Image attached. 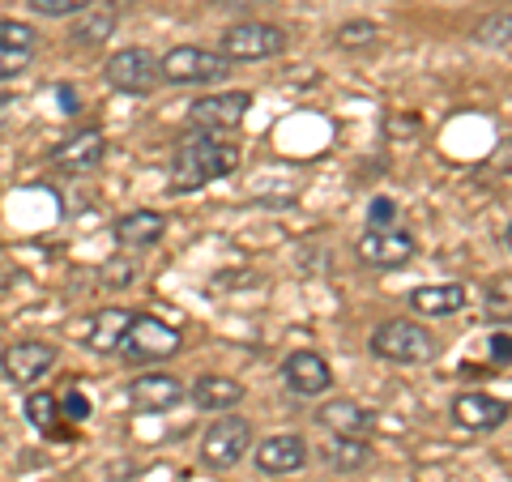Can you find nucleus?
Returning a JSON list of instances; mask_svg holds the SVG:
<instances>
[{"mask_svg":"<svg viewBox=\"0 0 512 482\" xmlns=\"http://www.w3.org/2000/svg\"><path fill=\"white\" fill-rule=\"evenodd\" d=\"M239 167V150L231 141H222L214 133H197L188 137L171 158V188L175 192H197L214 180H227Z\"/></svg>","mask_w":512,"mask_h":482,"instance_id":"1","label":"nucleus"},{"mask_svg":"<svg viewBox=\"0 0 512 482\" xmlns=\"http://www.w3.org/2000/svg\"><path fill=\"white\" fill-rule=\"evenodd\" d=\"M440 342L431 337L427 325H419V320H384V325H376L372 333V355L384 359V363H427L436 359Z\"/></svg>","mask_w":512,"mask_h":482,"instance_id":"2","label":"nucleus"},{"mask_svg":"<svg viewBox=\"0 0 512 482\" xmlns=\"http://www.w3.org/2000/svg\"><path fill=\"white\" fill-rule=\"evenodd\" d=\"M180 346H184V337L175 325H167V320H158V316H137L133 312L120 346H116V355H124L128 363H163V359L180 355Z\"/></svg>","mask_w":512,"mask_h":482,"instance_id":"3","label":"nucleus"},{"mask_svg":"<svg viewBox=\"0 0 512 482\" xmlns=\"http://www.w3.org/2000/svg\"><path fill=\"white\" fill-rule=\"evenodd\" d=\"M231 73V60L210 47H171V52L158 60V77L171 86H210L222 82Z\"/></svg>","mask_w":512,"mask_h":482,"instance_id":"4","label":"nucleus"},{"mask_svg":"<svg viewBox=\"0 0 512 482\" xmlns=\"http://www.w3.org/2000/svg\"><path fill=\"white\" fill-rule=\"evenodd\" d=\"M252 423L239 419V414H222V419H214L210 427H205L201 436V461L210 465V470H231V465H239L248 453H252Z\"/></svg>","mask_w":512,"mask_h":482,"instance_id":"5","label":"nucleus"},{"mask_svg":"<svg viewBox=\"0 0 512 482\" xmlns=\"http://www.w3.org/2000/svg\"><path fill=\"white\" fill-rule=\"evenodd\" d=\"M218 52L227 56V60H239V64L274 60V56L286 52V30L282 26H269V22H239L231 30H222Z\"/></svg>","mask_w":512,"mask_h":482,"instance_id":"6","label":"nucleus"},{"mask_svg":"<svg viewBox=\"0 0 512 482\" xmlns=\"http://www.w3.org/2000/svg\"><path fill=\"white\" fill-rule=\"evenodd\" d=\"M252 107V94L248 90H227V94H205L188 107V124L197 133H231V128L244 124Z\"/></svg>","mask_w":512,"mask_h":482,"instance_id":"7","label":"nucleus"},{"mask_svg":"<svg viewBox=\"0 0 512 482\" xmlns=\"http://www.w3.org/2000/svg\"><path fill=\"white\" fill-rule=\"evenodd\" d=\"M107 86L120 94H150L158 82V60L146 47H120L116 56L107 60Z\"/></svg>","mask_w":512,"mask_h":482,"instance_id":"8","label":"nucleus"},{"mask_svg":"<svg viewBox=\"0 0 512 482\" xmlns=\"http://www.w3.org/2000/svg\"><path fill=\"white\" fill-rule=\"evenodd\" d=\"M359 256L367 265H380V269H397L414 256V235L402 227H367L359 235Z\"/></svg>","mask_w":512,"mask_h":482,"instance_id":"9","label":"nucleus"},{"mask_svg":"<svg viewBox=\"0 0 512 482\" xmlns=\"http://www.w3.org/2000/svg\"><path fill=\"white\" fill-rule=\"evenodd\" d=\"M56 363V346L52 342H13L0 350V372L13 384H35L47 376V367Z\"/></svg>","mask_w":512,"mask_h":482,"instance_id":"10","label":"nucleus"},{"mask_svg":"<svg viewBox=\"0 0 512 482\" xmlns=\"http://www.w3.org/2000/svg\"><path fill=\"white\" fill-rule=\"evenodd\" d=\"M184 397H188V389L167 372H150V376H137L133 384H128V401H133V410H146V414L175 410Z\"/></svg>","mask_w":512,"mask_h":482,"instance_id":"11","label":"nucleus"},{"mask_svg":"<svg viewBox=\"0 0 512 482\" xmlns=\"http://www.w3.org/2000/svg\"><path fill=\"white\" fill-rule=\"evenodd\" d=\"M103 158H107V141H103V133H94V128L64 137L60 146L52 150V163H56L60 171H69V175H86V171L99 167Z\"/></svg>","mask_w":512,"mask_h":482,"instance_id":"12","label":"nucleus"},{"mask_svg":"<svg viewBox=\"0 0 512 482\" xmlns=\"http://www.w3.org/2000/svg\"><path fill=\"white\" fill-rule=\"evenodd\" d=\"M282 380L291 384L299 397H320L333 384V372L316 350H295V355H286V363H282Z\"/></svg>","mask_w":512,"mask_h":482,"instance_id":"13","label":"nucleus"},{"mask_svg":"<svg viewBox=\"0 0 512 482\" xmlns=\"http://www.w3.org/2000/svg\"><path fill=\"white\" fill-rule=\"evenodd\" d=\"M453 419H457V427H466V431H495V427H504L508 406L500 397H491V393H461L453 401Z\"/></svg>","mask_w":512,"mask_h":482,"instance_id":"14","label":"nucleus"},{"mask_svg":"<svg viewBox=\"0 0 512 482\" xmlns=\"http://www.w3.org/2000/svg\"><path fill=\"white\" fill-rule=\"evenodd\" d=\"M303 465H308V444H303V436H269L256 444V470L295 474Z\"/></svg>","mask_w":512,"mask_h":482,"instance_id":"15","label":"nucleus"},{"mask_svg":"<svg viewBox=\"0 0 512 482\" xmlns=\"http://www.w3.org/2000/svg\"><path fill=\"white\" fill-rule=\"evenodd\" d=\"M316 423L325 427L329 436H359V440H367V431H372V410H363L359 401L338 397V401H325V406H320Z\"/></svg>","mask_w":512,"mask_h":482,"instance_id":"16","label":"nucleus"},{"mask_svg":"<svg viewBox=\"0 0 512 482\" xmlns=\"http://www.w3.org/2000/svg\"><path fill=\"white\" fill-rule=\"evenodd\" d=\"M192 406L197 410H235L244 401V384L231 380V376H197L192 380Z\"/></svg>","mask_w":512,"mask_h":482,"instance_id":"17","label":"nucleus"},{"mask_svg":"<svg viewBox=\"0 0 512 482\" xmlns=\"http://www.w3.org/2000/svg\"><path fill=\"white\" fill-rule=\"evenodd\" d=\"M163 231H167V218L158 210H133V214L116 218V239L128 248H150L163 239Z\"/></svg>","mask_w":512,"mask_h":482,"instance_id":"18","label":"nucleus"},{"mask_svg":"<svg viewBox=\"0 0 512 482\" xmlns=\"http://www.w3.org/2000/svg\"><path fill=\"white\" fill-rule=\"evenodd\" d=\"M128 320H133V312H128V308H103L99 316L90 320L86 346L94 350V355H116L120 337H124V329H128Z\"/></svg>","mask_w":512,"mask_h":482,"instance_id":"19","label":"nucleus"},{"mask_svg":"<svg viewBox=\"0 0 512 482\" xmlns=\"http://www.w3.org/2000/svg\"><path fill=\"white\" fill-rule=\"evenodd\" d=\"M410 308L419 316H453L466 308V286L457 282H444V286H419L410 295Z\"/></svg>","mask_w":512,"mask_h":482,"instance_id":"20","label":"nucleus"},{"mask_svg":"<svg viewBox=\"0 0 512 482\" xmlns=\"http://www.w3.org/2000/svg\"><path fill=\"white\" fill-rule=\"evenodd\" d=\"M367 457H372V448L359 436H333L325 444V465H333V470H342V474H355L359 465H367Z\"/></svg>","mask_w":512,"mask_h":482,"instance_id":"21","label":"nucleus"},{"mask_svg":"<svg viewBox=\"0 0 512 482\" xmlns=\"http://www.w3.org/2000/svg\"><path fill=\"white\" fill-rule=\"evenodd\" d=\"M86 13H90V18L73 30V39L82 43V47H99V43L107 39V30L116 26V9H111V5H99V0H94Z\"/></svg>","mask_w":512,"mask_h":482,"instance_id":"22","label":"nucleus"},{"mask_svg":"<svg viewBox=\"0 0 512 482\" xmlns=\"http://www.w3.org/2000/svg\"><path fill=\"white\" fill-rule=\"evenodd\" d=\"M26 419L35 423L43 436H56V431H60V397H52V393H30Z\"/></svg>","mask_w":512,"mask_h":482,"instance_id":"23","label":"nucleus"},{"mask_svg":"<svg viewBox=\"0 0 512 482\" xmlns=\"http://www.w3.org/2000/svg\"><path fill=\"white\" fill-rule=\"evenodd\" d=\"M30 60H35V52H22V47L0 43V82H13V77H22L30 69Z\"/></svg>","mask_w":512,"mask_h":482,"instance_id":"24","label":"nucleus"},{"mask_svg":"<svg viewBox=\"0 0 512 482\" xmlns=\"http://www.w3.org/2000/svg\"><path fill=\"white\" fill-rule=\"evenodd\" d=\"M30 13H39V18H69V13H82L90 9L94 0H26Z\"/></svg>","mask_w":512,"mask_h":482,"instance_id":"25","label":"nucleus"},{"mask_svg":"<svg viewBox=\"0 0 512 482\" xmlns=\"http://www.w3.org/2000/svg\"><path fill=\"white\" fill-rule=\"evenodd\" d=\"M0 43L22 47V52H39V35H35V26H26V22H0Z\"/></svg>","mask_w":512,"mask_h":482,"instance_id":"26","label":"nucleus"},{"mask_svg":"<svg viewBox=\"0 0 512 482\" xmlns=\"http://www.w3.org/2000/svg\"><path fill=\"white\" fill-rule=\"evenodd\" d=\"M376 43V26L372 22H350L338 30V47H367Z\"/></svg>","mask_w":512,"mask_h":482,"instance_id":"27","label":"nucleus"},{"mask_svg":"<svg viewBox=\"0 0 512 482\" xmlns=\"http://www.w3.org/2000/svg\"><path fill=\"white\" fill-rule=\"evenodd\" d=\"M367 227H397V201L376 197L367 205Z\"/></svg>","mask_w":512,"mask_h":482,"instance_id":"28","label":"nucleus"},{"mask_svg":"<svg viewBox=\"0 0 512 482\" xmlns=\"http://www.w3.org/2000/svg\"><path fill=\"white\" fill-rule=\"evenodd\" d=\"M60 414H69V419H73V423H86V419H90V397H82V393H77V389H73L69 397H64V401H60Z\"/></svg>","mask_w":512,"mask_h":482,"instance_id":"29","label":"nucleus"},{"mask_svg":"<svg viewBox=\"0 0 512 482\" xmlns=\"http://www.w3.org/2000/svg\"><path fill=\"white\" fill-rule=\"evenodd\" d=\"M483 39L487 43H508V13H500V18H491V22H483Z\"/></svg>","mask_w":512,"mask_h":482,"instance_id":"30","label":"nucleus"},{"mask_svg":"<svg viewBox=\"0 0 512 482\" xmlns=\"http://www.w3.org/2000/svg\"><path fill=\"white\" fill-rule=\"evenodd\" d=\"M512 337L500 329V333H491V363H500V367H508V359H512Z\"/></svg>","mask_w":512,"mask_h":482,"instance_id":"31","label":"nucleus"},{"mask_svg":"<svg viewBox=\"0 0 512 482\" xmlns=\"http://www.w3.org/2000/svg\"><path fill=\"white\" fill-rule=\"evenodd\" d=\"M500 312V316H508V286H500V295L491 291V316Z\"/></svg>","mask_w":512,"mask_h":482,"instance_id":"32","label":"nucleus"},{"mask_svg":"<svg viewBox=\"0 0 512 482\" xmlns=\"http://www.w3.org/2000/svg\"><path fill=\"white\" fill-rule=\"evenodd\" d=\"M60 99H64V111H69V116L82 107V103H77V94H73V86H60Z\"/></svg>","mask_w":512,"mask_h":482,"instance_id":"33","label":"nucleus"}]
</instances>
